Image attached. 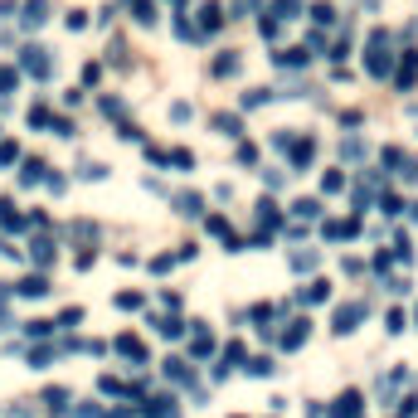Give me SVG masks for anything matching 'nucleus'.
I'll return each mask as SVG.
<instances>
[{
	"label": "nucleus",
	"instance_id": "f257e3e1",
	"mask_svg": "<svg viewBox=\"0 0 418 418\" xmlns=\"http://www.w3.org/2000/svg\"><path fill=\"white\" fill-rule=\"evenodd\" d=\"M34 78H49V73H54V64H49V49H25V59H20Z\"/></svg>",
	"mask_w": 418,
	"mask_h": 418
},
{
	"label": "nucleus",
	"instance_id": "f03ea898",
	"mask_svg": "<svg viewBox=\"0 0 418 418\" xmlns=\"http://www.w3.org/2000/svg\"><path fill=\"white\" fill-rule=\"evenodd\" d=\"M384 69H389V39L370 34V73H384Z\"/></svg>",
	"mask_w": 418,
	"mask_h": 418
},
{
	"label": "nucleus",
	"instance_id": "7ed1b4c3",
	"mask_svg": "<svg viewBox=\"0 0 418 418\" xmlns=\"http://www.w3.org/2000/svg\"><path fill=\"white\" fill-rule=\"evenodd\" d=\"M360 317H365V302L341 306V311H336V331H341V336H345V331H355V321H360Z\"/></svg>",
	"mask_w": 418,
	"mask_h": 418
},
{
	"label": "nucleus",
	"instance_id": "20e7f679",
	"mask_svg": "<svg viewBox=\"0 0 418 418\" xmlns=\"http://www.w3.org/2000/svg\"><path fill=\"white\" fill-rule=\"evenodd\" d=\"M29 29H39L44 20H49V0H29V5H25V15H20Z\"/></svg>",
	"mask_w": 418,
	"mask_h": 418
},
{
	"label": "nucleus",
	"instance_id": "39448f33",
	"mask_svg": "<svg viewBox=\"0 0 418 418\" xmlns=\"http://www.w3.org/2000/svg\"><path fill=\"white\" fill-rule=\"evenodd\" d=\"M15 292H20V297H44L49 282H44V278H25V282H15Z\"/></svg>",
	"mask_w": 418,
	"mask_h": 418
},
{
	"label": "nucleus",
	"instance_id": "423d86ee",
	"mask_svg": "<svg viewBox=\"0 0 418 418\" xmlns=\"http://www.w3.org/2000/svg\"><path fill=\"white\" fill-rule=\"evenodd\" d=\"M117 350H122V355H132V360H141V355H146L136 336H122V341H117Z\"/></svg>",
	"mask_w": 418,
	"mask_h": 418
},
{
	"label": "nucleus",
	"instance_id": "0eeeda50",
	"mask_svg": "<svg viewBox=\"0 0 418 418\" xmlns=\"http://www.w3.org/2000/svg\"><path fill=\"white\" fill-rule=\"evenodd\" d=\"M306 59V49H287V54H278V64H287V69H297Z\"/></svg>",
	"mask_w": 418,
	"mask_h": 418
},
{
	"label": "nucleus",
	"instance_id": "6e6552de",
	"mask_svg": "<svg viewBox=\"0 0 418 418\" xmlns=\"http://www.w3.org/2000/svg\"><path fill=\"white\" fill-rule=\"evenodd\" d=\"M39 175H44V166H39V161H25V175H20V180H25V185H34Z\"/></svg>",
	"mask_w": 418,
	"mask_h": 418
},
{
	"label": "nucleus",
	"instance_id": "1a4fd4ad",
	"mask_svg": "<svg viewBox=\"0 0 418 418\" xmlns=\"http://www.w3.org/2000/svg\"><path fill=\"white\" fill-rule=\"evenodd\" d=\"M34 258H39V263H49V258H54V243L39 238V243H34Z\"/></svg>",
	"mask_w": 418,
	"mask_h": 418
},
{
	"label": "nucleus",
	"instance_id": "9d476101",
	"mask_svg": "<svg viewBox=\"0 0 418 418\" xmlns=\"http://www.w3.org/2000/svg\"><path fill=\"white\" fill-rule=\"evenodd\" d=\"M297 10H302V0H278V15H282V20H292Z\"/></svg>",
	"mask_w": 418,
	"mask_h": 418
},
{
	"label": "nucleus",
	"instance_id": "9b49d317",
	"mask_svg": "<svg viewBox=\"0 0 418 418\" xmlns=\"http://www.w3.org/2000/svg\"><path fill=\"white\" fill-rule=\"evenodd\" d=\"M64 399H69L64 389H49V394H44V404H49V408H64Z\"/></svg>",
	"mask_w": 418,
	"mask_h": 418
},
{
	"label": "nucleus",
	"instance_id": "f8f14e48",
	"mask_svg": "<svg viewBox=\"0 0 418 418\" xmlns=\"http://www.w3.org/2000/svg\"><path fill=\"white\" fill-rule=\"evenodd\" d=\"M180 209L185 214H199V195H180Z\"/></svg>",
	"mask_w": 418,
	"mask_h": 418
},
{
	"label": "nucleus",
	"instance_id": "ddd939ff",
	"mask_svg": "<svg viewBox=\"0 0 418 418\" xmlns=\"http://www.w3.org/2000/svg\"><path fill=\"white\" fill-rule=\"evenodd\" d=\"M15 161V141H0V166H10Z\"/></svg>",
	"mask_w": 418,
	"mask_h": 418
},
{
	"label": "nucleus",
	"instance_id": "4468645a",
	"mask_svg": "<svg viewBox=\"0 0 418 418\" xmlns=\"http://www.w3.org/2000/svg\"><path fill=\"white\" fill-rule=\"evenodd\" d=\"M0 88H15V69H0Z\"/></svg>",
	"mask_w": 418,
	"mask_h": 418
}]
</instances>
